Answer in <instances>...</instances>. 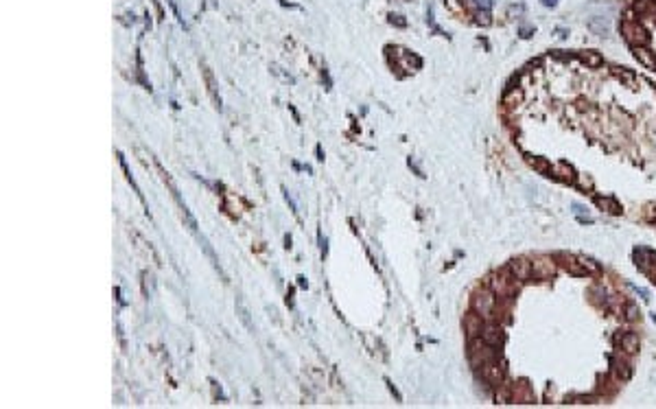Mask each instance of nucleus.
<instances>
[{
	"label": "nucleus",
	"mask_w": 656,
	"mask_h": 409,
	"mask_svg": "<svg viewBox=\"0 0 656 409\" xmlns=\"http://www.w3.org/2000/svg\"><path fill=\"white\" fill-rule=\"evenodd\" d=\"M645 219L647 221H656V203H647L645 206Z\"/></svg>",
	"instance_id": "nucleus-24"
},
{
	"label": "nucleus",
	"mask_w": 656,
	"mask_h": 409,
	"mask_svg": "<svg viewBox=\"0 0 656 409\" xmlns=\"http://www.w3.org/2000/svg\"><path fill=\"white\" fill-rule=\"evenodd\" d=\"M488 284H490V291L494 296H499V298H510L516 291V287H519V282H516V278L512 274L508 272V269H503V272L499 274H494L492 278H488Z\"/></svg>",
	"instance_id": "nucleus-2"
},
{
	"label": "nucleus",
	"mask_w": 656,
	"mask_h": 409,
	"mask_svg": "<svg viewBox=\"0 0 656 409\" xmlns=\"http://www.w3.org/2000/svg\"><path fill=\"white\" fill-rule=\"evenodd\" d=\"M317 160H324V153H322V147L317 144Z\"/></svg>",
	"instance_id": "nucleus-27"
},
{
	"label": "nucleus",
	"mask_w": 656,
	"mask_h": 409,
	"mask_svg": "<svg viewBox=\"0 0 656 409\" xmlns=\"http://www.w3.org/2000/svg\"><path fill=\"white\" fill-rule=\"evenodd\" d=\"M494 304H497V298L488 289H481L472 296V309H475V313H479L481 317H490L494 311Z\"/></svg>",
	"instance_id": "nucleus-3"
},
{
	"label": "nucleus",
	"mask_w": 656,
	"mask_h": 409,
	"mask_svg": "<svg viewBox=\"0 0 656 409\" xmlns=\"http://www.w3.org/2000/svg\"><path fill=\"white\" fill-rule=\"evenodd\" d=\"M392 24H398V26H405L407 22L403 20V16H392Z\"/></svg>",
	"instance_id": "nucleus-26"
},
{
	"label": "nucleus",
	"mask_w": 656,
	"mask_h": 409,
	"mask_svg": "<svg viewBox=\"0 0 656 409\" xmlns=\"http://www.w3.org/2000/svg\"><path fill=\"white\" fill-rule=\"evenodd\" d=\"M623 315H625V319H630V322L639 319V306L632 304V302H628V304H625V309H623Z\"/></svg>",
	"instance_id": "nucleus-22"
},
{
	"label": "nucleus",
	"mask_w": 656,
	"mask_h": 409,
	"mask_svg": "<svg viewBox=\"0 0 656 409\" xmlns=\"http://www.w3.org/2000/svg\"><path fill=\"white\" fill-rule=\"evenodd\" d=\"M610 363H612V372H615V374H617L619 378H621V381H628V378L632 376V370H630V366H628L625 361L617 359V357H612Z\"/></svg>",
	"instance_id": "nucleus-14"
},
{
	"label": "nucleus",
	"mask_w": 656,
	"mask_h": 409,
	"mask_svg": "<svg viewBox=\"0 0 656 409\" xmlns=\"http://www.w3.org/2000/svg\"><path fill=\"white\" fill-rule=\"evenodd\" d=\"M578 57H580L582 64L588 66V68H600V66L604 64L602 55L597 53V50H582V53H578Z\"/></svg>",
	"instance_id": "nucleus-12"
},
{
	"label": "nucleus",
	"mask_w": 656,
	"mask_h": 409,
	"mask_svg": "<svg viewBox=\"0 0 656 409\" xmlns=\"http://www.w3.org/2000/svg\"><path fill=\"white\" fill-rule=\"evenodd\" d=\"M553 175H556V178H560L562 182H566V184H575V180H578V178H575V171L566 162H560L556 169H553Z\"/></svg>",
	"instance_id": "nucleus-13"
},
{
	"label": "nucleus",
	"mask_w": 656,
	"mask_h": 409,
	"mask_svg": "<svg viewBox=\"0 0 656 409\" xmlns=\"http://www.w3.org/2000/svg\"><path fill=\"white\" fill-rule=\"evenodd\" d=\"M560 256L564 258V267H566L573 276H586V269L582 267L580 258H575V256H566V254H560Z\"/></svg>",
	"instance_id": "nucleus-17"
},
{
	"label": "nucleus",
	"mask_w": 656,
	"mask_h": 409,
	"mask_svg": "<svg viewBox=\"0 0 656 409\" xmlns=\"http://www.w3.org/2000/svg\"><path fill=\"white\" fill-rule=\"evenodd\" d=\"M521 99H523V92L514 87V90H508L505 92V99H503V101H505V105H516V103H521Z\"/></svg>",
	"instance_id": "nucleus-20"
},
{
	"label": "nucleus",
	"mask_w": 656,
	"mask_h": 409,
	"mask_svg": "<svg viewBox=\"0 0 656 409\" xmlns=\"http://www.w3.org/2000/svg\"><path fill=\"white\" fill-rule=\"evenodd\" d=\"M553 274H556V262H553V258L541 256V258L531 260V276H534V278L547 280V278H551Z\"/></svg>",
	"instance_id": "nucleus-4"
},
{
	"label": "nucleus",
	"mask_w": 656,
	"mask_h": 409,
	"mask_svg": "<svg viewBox=\"0 0 656 409\" xmlns=\"http://www.w3.org/2000/svg\"><path fill=\"white\" fill-rule=\"evenodd\" d=\"M508 272L514 276L516 280H529L531 278V260L527 258H512L508 265Z\"/></svg>",
	"instance_id": "nucleus-5"
},
{
	"label": "nucleus",
	"mask_w": 656,
	"mask_h": 409,
	"mask_svg": "<svg viewBox=\"0 0 656 409\" xmlns=\"http://www.w3.org/2000/svg\"><path fill=\"white\" fill-rule=\"evenodd\" d=\"M612 72H615V75H617L619 79L628 81V83H632V81H634V75H632V72H628L625 68H612Z\"/></svg>",
	"instance_id": "nucleus-23"
},
{
	"label": "nucleus",
	"mask_w": 656,
	"mask_h": 409,
	"mask_svg": "<svg viewBox=\"0 0 656 409\" xmlns=\"http://www.w3.org/2000/svg\"><path fill=\"white\" fill-rule=\"evenodd\" d=\"M479 337L484 339L488 346H499L503 341V331H501V326H497V324H488V326L481 328Z\"/></svg>",
	"instance_id": "nucleus-6"
},
{
	"label": "nucleus",
	"mask_w": 656,
	"mask_h": 409,
	"mask_svg": "<svg viewBox=\"0 0 656 409\" xmlns=\"http://www.w3.org/2000/svg\"><path fill=\"white\" fill-rule=\"evenodd\" d=\"M632 53L641 64L645 66V68L656 70V53H652L647 46H632Z\"/></svg>",
	"instance_id": "nucleus-7"
},
{
	"label": "nucleus",
	"mask_w": 656,
	"mask_h": 409,
	"mask_svg": "<svg viewBox=\"0 0 656 409\" xmlns=\"http://www.w3.org/2000/svg\"><path fill=\"white\" fill-rule=\"evenodd\" d=\"M595 203L610 215H621V206H619V201L615 197H595Z\"/></svg>",
	"instance_id": "nucleus-11"
},
{
	"label": "nucleus",
	"mask_w": 656,
	"mask_h": 409,
	"mask_svg": "<svg viewBox=\"0 0 656 409\" xmlns=\"http://www.w3.org/2000/svg\"><path fill=\"white\" fill-rule=\"evenodd\" d=\"M236 311H238V317H241V322H243L250 331H254V324H252V319H250V311L245 309V304L243 300H236Z\"/></svg>",
	"instance_id": "nucleus-18"
},
{
	"label": "nucleus",
	"mask_w": 656,
	"mask_h": 409,
	"mask_svg": "<svg viewBox=\"0 0 656 409\" xmlns=\"http://www.w3.org/2000/svg\"><path fill=\"white\" fill-rule=\"evenodd\" d=\"M464 328H466V333L470 335V339L475 337V335H481V328H484V324H481V315H479V313H468V315L464 317Z\"/></svg>",
	"instance_id": "nucleus-10"
},
{
	"label": "nucleus",
	"mask_w": 656,
	"mask_h": 409,
	"mask_svg": "<svg viewBox=\"0 0 656 409\" xmlns=\"http://www.w3.org/2000/svg\"><path fill=\"white\" fill-rule=\"evenodd\" d=\"M297 280H300V287H309V282H306V278H302V276Z\"/></svg>",
	"instance_id": "nucleus-28"
},
{
	"label": "nucleus",
	"mask_w": 656,
	"mask_h": 409,
	"mask_svg": "<svg viewBox=\"0 0 656 409\" xmlns=\"http://www.w3.org/2000/svg\"><path fill=\"white\" fill-rule=\"evenodd\" d=\"M527 162H529L531 166H534L536 171H541V173H549V175H551V166L547 164L543 158H534V156H527Z\"/></svg>",
	"instance_id": "nucleus-19"
},
{
	"label": "nucleus",
	"mask_w": 656,
	"mask_h": 409,
	"mask_svg": "<svg viewBox=\"0 0 656 409\" xmlns=\"http://www.w3.org/2000/svg\"><path fill=\"white\" fill-rule=\"evenodd\" d=\"M385 385H387V388H390V392L394 394V398H396V400H398V403H400V400H403V396H400V392H398L396 388H394V383L390 381V378H385Z\"/></svg>",
	"instance_id": "nucleus-25"
},
{
	"label": "nucleus",
	"mask_w": 656,
	"mask_h": 409,
	"mask_svg": "<svg viewBox=\"0 0 656 409\" xmlns=\"http://www.w3.org/2000/svg\"><path fill=\"white\" fill-rule=\"evenodd\" d=\"M481 374H484V378H486L488 383H497L499 385V381L503 378V370L494 361H488V363H484V366H481Z\"/></svg>",
	"instance_id": "nucleus-9"
},
{
	"label": "nucleus",
	"mask_w": 656,
	"mask_h": 409,
	"mask_svg": "<svg viewBox=\"0 0 656 409\" xmlns=\"http://www.w3.org/2000/svg\"><path fill=\"white\" fill-rule=\"evenodd\" d=\"M619 31H621L623 40L628 42L630 46H647V44H650V33L645 31L643 24H639V22H634V20H623L621 24H619Z\"/></svg>",
	"instance_id": "nucleus-1"
},
{
	"label": "nucleus",
	"mask_w": 656,
	"mask_h": 409,
	"mask_svg": "<svg viewBox=\"0 0 656 409\" xmlns=\"http://www.w3.org/2000/svg\"><path fill=\"white\" fill-rule=\"evenodd\" d=\"M617 344L621 346V350L625 355H634L639 350V337L634 333H623L617 337Z\"/></svg>",
	"instance_id": "nucleus-8"
},
{
	"label": "nucleus",
	"mask_w": 656,
	"mask_h": 409,
	"mask_svg": "<svg viewBox=\"0 0 656 409\" xmlns=\"http://www.w3.org/2000/svg\"><path fill=\"white\" fill-rule=\"evenodd\" d=\"M634 9L643 18L656 16V0H637V3H634Z\"/></svg>",
	"instance_id": "nucleus-15"
},
{
	"label": "nucleus",
	"mask_w": 656,
	"mask_h": 409,
	"mask_svg": "<svg viewBox=\"0 0 656 409\" xmlns=\"http://www.w3.org/2000/svg\"><path fill=\"white\" fill-rule=\"evenodd\" d=\"M514 400V388L510 383H499V390H497V403L505 405V403H512Z\"/></svg>",
	"instance_id": "nucleus-16"
},
{
	"label": "nucleus",
	"mask_w": 656,
	"mask_h": 409,
	"mask_svg": "<svg viewBox=\"0 0 656 409\" xmlns=\"http://www.w3.org/2000/svg\"><path fill=\"white\" fill-rule=\"evenodd\" d=\"M580 262H582V267L586 269V274H593V276H600V274H602V269H600V265H597L595 260H590V258H580Z\"/></svg>",
	"instance_id": "nucleus-21"
}]
</instances>
